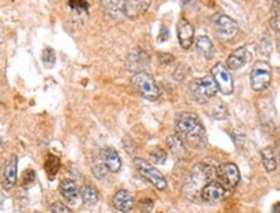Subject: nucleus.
Masks as SVG:
<instances>
[{"instance_id": "f257e3e1", "label": "nucleus", "mask_w": 280, "mask_h": 213, "mask_svg": "<svg viewBox=\"0 0 280 213\" xmlns=\"http://www.w3.org/2000/svg\"><path fill=\"white\" fill-rule=\"evenodd\" d=\"M176 133L186 147L201 149L207 143V133L203 123L194 113H180L176 116Z\"/></svg>"}, {"instance_id": "f03ea898", "label": "nucleus", "mask_w": 280, "mask_h": 213, "mask_svg": "<svg viewBox=\"0 0 280 213\" xmlns=\"http://www.w3.org/2000/svg\"><path fill=\"white\" fill-rule=\"evenodd\" d=\"M131 83L133 88L137 91L139 95H141L145 99L149 101H157L160 97V89L158 87L157 81L149 73L145 71H137L132 77Z\"/></svg>"}, {"instance_id": "7ed1b4c3", "label": "nucleus", "mask_w": 280, "mask_h": 213, "mask_svg": "<svg viewBox=\"0 0 280 213\" xmlns=\"http://www.w3.org/2000/svg\"><path fill=\"white\" fill-rule=\"evenodd\" d=\"M190 91L194 98L197 99L199 103L208 102L212 97H215L217 93V87L212 77H203L195 80L190 84Z\"/></svg>"}, {"instance_id": "20e7f679", "label": "nucleus", "mask_w": 280, "mask_h": 213, "mask_svg": "<svg viewBox=\"0 0 280 213\" xmlns=\"http://www.w3.org/2000/svg\"><path fill=\"white\" fill-rule=\"evenodd\" d=\"M135 166L136 169H137V172H139L146 181H149L150 184L154 185L158 190L167 189V180H165V177H164L155 167L151 166L147 160L142 158H136Z\"/></svg>"}, {"instance_id": "39448f33", "label": "nucleus", "mask_w": 280, "mask_h": 213, "mask_svg": "<svg viewBox=\"0 0 280 213\" xmlns=\"http://www.w3.org/2000/svg\"><path fill=\"white\" fill-rule=\"evenodd\" d=\"M271 67L266 61H257L251 71V87L256 92L265 91L271 83Z\"/></svg>"}, {"instance_id": "423d86ee", "label": "nucleus", "mask_w": 280, "mask_h": 213, "mask_svg": "<svg viewBox=\"0 0 280 213\" xmlns=\"http://www.w3.org/2000/svg\"><path fill=\"white\" fill-rule=\"evenodd\" d=\"M212 77L216 83V87L222 95L229 96L234 92V80L231 77V73L225 65L221 62L216 63L212 67Z\"/></svg>"}, {"instance_id": "0eeeda50", "label": "nucleus", "mask_w": 280, "mask_h": 213, "mask_svg": "<svg viewBox=\"0 0 280 213\" xmlns=\"http://www.w3.org/2000/svg\"><path fill=\"white\" fill-rule=\"evenodd\" d=\"M217 177H219L220 184L223 188L233 190L239 184L240 172L237 164H234V163H223V164H221L217 168Z\"/></svg>"}, {"instance_id": "6e6552de", "label": "nucleus", "mask_w": 280, "mask_h": 213, "mask_svg": "<svg viewBox=\"0 0 280 213\" xmlns=\"http://www.w3.org/2000/svg\"><path fill=\"white\" fill-rule=\"evenodd\" d=\"M153 0H123L121 12L125 17L131 19H136L143 16L151 7Z\"/></svg>"}, {"instance_id": "1a4fd4ad", "label": "nucleus", "mask_w": 280, "mask_h": 213, "mask_svg": "<svg viewBox=\"0 0 280 213\" xmlns=\"http://www.w3.org/2000/svg\"><path fill=\"white\" fill-rule=\"evenodd\" d=\"M215 22L216 31L220 37L225 38V39H230L234 38L238 33V23L234 21L233 19H230L229 16L219 15L213 19Z\"/></svg>"}, {"instance_id": "9d476101", "label": "nucleus", "mask_w": 280, "mask_h": 213, "mask_svg": "<svg viewBox=\"0 0 280 213\" xmlns=\"http://www.w3.org/2000/svg\"><path fill=\"white\" fill-rule=\"evenodd\" d=\"M200 196L207 203L221 202L226 196V189L219 182H208L201 188Z\"/></svg>"}, {"instance_id": "9b49d317", "label": "nucleus", "mask_w": 280, "mask_h": 213, "mask_svg": "<svg viewBox=\"0 0 280 213\" xmlns=\"http://www.w3.org/2000/svg\"><path fill=\"white\" fill-rule=\"evenodd\" d=\"M100 159L107 168L109 172L117 173L121 168V159H120L118 151L113 147H105L100 151Z\"/></svg>"}, {"instance_id": "f8f14e48", "label": "nucleus", "mask_w": 280, "mask_h": 213, "mask_svg": "<svg viewBox=\"0 0 280 213\" xmlns=\"http://www.w3.org/2000/svg\"><path fill=\"white\" fill-rule=\"evenodd\" d=\"M177 35H179L180 44L183 49H189L193 45L194 27L187 19H180L179 25H177Z\"/></svg>"}, {"instance_id": "ddd939ff", "label": "nucleus", "mask_w": 280, "mask_h": 213, "mask_svg": "<svg viewBox=\"0 0 280 213\" xmlns=\"http://www.w3.org/2000/svg\"><path fill=\"white\" fill-rule=\"evenodd\" d=\"M113 204L120 212L127 213L129 211L133 210L135 206V199L132 196V194L127 190H119L115 193L113 198Z\"/></svg>"}, {"instance_id": "4468645a", "label": "nucleus", "mask_w": 280, "mask_h": 213, "mask_svg": "<svg viewBox=\"0 0 280 213\" xmlns=\"http://www.w3.org/2000/svg\"><path fill=\"white\" fill-rule=\"evenodd\" d=\"M248 51L245 47H240L238 49H235L234 52H231V55L229 56V58H227V69L229 70H239L243 66H245V63L248 62Z\"/></svg>"}, {"instance_id": "2eb2a0df", "label": "nucleus", "mask_w": 280, "mask_h": 213, "mask_svg": "<svg viewBox=\"0 0 280 213\" xmlns=\"http://www.w3.org/2000/svg\"><path fill=\"white\" fill-rule=\"evenodd\" d=\"M60 193L63 196V199L67 200V203H70V204L77 203L78 196H79V189L73 180H70V178L62 180L61 184H60Z\"/></svg>"}, {"instance_id": "dca6fc26", "label": "nucleus", "mask_w": 280, "mask_h": 213, "mask_svg": "<svg viewBox=\"0 0 280 213\" xmlns=\"http://www.w3.org/2000/svg\"><path fill=\"white\" fill-rule=\"evenodd\" d=\"M195 47H197V51L201 57H204L205 59H212L215 58L216 56V48L215 44L212 43V40L205 35H200L197 38V41H195Z\"/></svg>"}, {"instance_id": "f3484780", "label": "nucleus", "mask_w": 280, "mask_h": 213, "mask_svg": "<svg viewBox=\"0 0 280 213\" xmlns=\"http://www.w3.org/2000/svg\"><path fill=\"white\" fill-rule=\"evenodd\" d=\"M17 164H19V160H17L16 155H12L11 159L5 164V168H4V184L7 185L8 188L13 186L16 184V181H17Z\"/></svg>"}, {"instance_id": "a211bd4d", "label": "nucleus", "mask_w": 280, "mask_h": 213, "mask_svg": "<svg viewBox=\"0 0 280 213\" xmlns=\"http://www.w3.org/2000/svg\"><path fill=\"white\" fill-rule=\"evenodd\" d=\"M262 163L267 172H274L277 169V154H275V149L273 146L265 147L261 151Z\"/></svg>"}, {"instance_id": "6ab92c4d", "label": "nucleus", "mask_w": 280, "mask_h": 213, "mask_svg": "<svg viewBox=\"0 0 280 213\" xmlns=\"http://www.w3.org/2000/svg\"><path fill=\"white\" fill-rule=\"evenodd\" d=\"M79 194L81 195V200H83L84 206L88 207V208L95 207L99 202L97 191L95 190V188H92L91 185H84L83 188L80 189Z\"/></svg>"}, {"instance_id": "aec40b11", "label": "nucleus", "mask_w": 280, "mask_h": 213, "mask_svg": "<svg viewBox=\"0 0 280 213\" xmlns=\"http://www.w3.org/2000/svg\"><path fill=\"white\" fill-rule=\"evenodd\" d=\"M60 169V159L56 155H48L45 162V172L49 177H55Z\"/></svg>"}, {"instance_id": "412c9836", "label": "nucleus", "mask_w": 280, "mask_h": 213, "mask_svg": "<svg viewBox=\"0 0 280 213\" xmlns=\"http://www.w3.org/2000/svg\"><path fill=\"white\" fill-rule=\"evenodd\" d=\"M167 160V153L163 150V149H159V147H155L154 150L150 151V162L153 164H164Z\"/></svg>"}, {"instance_id": "4be33fe9", "label": "nucleus", "mask_w": 280, "mask_h": 213, "mask_svg": "<svg viewBox=\"0 0 280 213\" xmlns=\"http://www.w3.org/2000/svg\"><path fill=\"white\" fill-rule=\"evenodd\" d=\"M167 145L172 149V151L175 153V154H181L183 151L186 150V146L183 145L181 140H180V137L176 135V136H169L167 140Z\"/></svg>"}, {"instance_id": "5701e85b", "label": "nucleus", "mask_w": 280, "mask_h": 213, "mask_svg": "<svg viewBox=\"0 0 280 213\" xmlns=\"http://www.w3.org/2000/svg\"><path fill=\"white\" fill-rule=\"evenodd\" d=\"M41 59H43V63L45 65V67L48 69H52L55 66L56 63V53L52 48L47 47L43 51V55H41Z\"/></svg>"}, {"instance_id": "b1692460", "label": "nucleus", "mask_w": 280, "mask_h": 213, "mask_svg": "<svg viewBox=\"0 0 280 213\" xmlns=\"http://www.w3.org/2000/svg\"><path fill=\"white\" fill-rule=\"evenodd\" d=\"M102 4H103V7L110 12H115L118 11V9L121 11L123 0H102Z\"/></svg>"}, {"instance_id": "393cba45", "label": "nucleus", "mask_w": 280, "mask_h": 213, "mask_svg": "<svg viewBox=\"0 0 280 213\" xmlns=\"http://www.w3.org/2000/svg\"><path fill=\"white\" fill-rule=\"evenodd\" d=\"M93 173H95V176L97 177V178H105L106 174L109 173V171H107L105 164L100 160L99 163H96L95 166H93Z\"/></svg>"}, {"instance_id": "a878e982", "label": "nucleus", "mask_w": 280, "mask_h": 213, "mask_svg": "<svg viewBox=\"0 0 280 213\" xmlns=\"http://www.w3.org/2000/svg\"><path fill=\"white\" fill-rule=\"evenodd\" d=\"M34 180H35V172H34L33 169H27V171L23 172V174H22V185H23V186L31 185L34 182Z\"/></svg>"}, {"instance_id": "bb28decb", "label": "nucleus", "mask_w": 280, "mask_h": 213, "mask_svg": "<svg viewBox=\"0 0 280 213\" xmlns=\"http://www.w3.org/2000/svg\"><path fill=\"white\" fill-rule=\"evenodd\" d=\"M51 211H52V213H73L69 210V208H67V207L65 206V204H63V203H61V202L53 203L51 207Z\"/></svg>"}, {"instance_id": "cd10ccee", "label": "nucleus", "mask_w": 280, "mask_h": 213, "mask_svg": "<svg viewBox=\"0 0 280 213\" xmlns=\"http://www.w3.org/2000/svg\"><path fill=\"white\" fill-rule=\"evenodd\" d=\"M69 4L70 7L75 8L78 11H87L88 9V3L85 0H70Z\"/></svg>"}, {"instance_id": "c85d7f7f", "label": "nucleus", "mask_w": 280, "mask_h": 213, "mask_svg": "<svg viewBox=\"0 0 280 213\" xmlns=\"http://www.w3.org/2000/svg\"><path fill=\"white\" fill-rule=\"evenodd\" d=\"M271 27H273L277 33H279V12H277L275 16H274V19H271Z\"/></svg>"}, {"instance_id": "c756f323", "label": "nucleus", "mask_w": 280, "mask_h": 213, "mask_svg": "<svg viewBox=\"0 0 280 213\" xmlns=\"http://www.w3.org/2000/svg\"><path fill=\"white\" fill-rule=\"evenodd\" d=\"M161 30H163V33H160V35H161V37H159V40L160 41H163V40H165V39H168V30H167V27H161Z\"/></svg>"}]
</instances>
